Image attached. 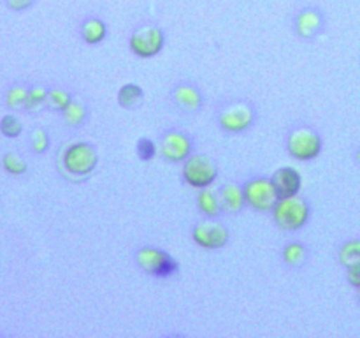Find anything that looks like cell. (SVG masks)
<instances>
[{
  "label": "cell",
  "instance_id": "obj_1",
  "mask_svg": "<svg viewBox=\"0 0 360 338\" xmlns=\"http://www.w3.org/2000/svg\"><path fill=\"white\" fill-rule=\"evenodd\" d=\"M273 215L276 224L285 231H297L309 220V206L302 197H280L274 204Z\"/></svg>",
  "mask_w": 360,
  "mask_h": 338
},
{
  "label": "cell",
  "instance_id": "obj_2",
  "mask_svg": "<svg viewBox=\"0 0 360 338\" xmlns=\"http://www.w3.org/2000/svg\"><path fill=\"white\" fill-rule=\"evenodd\" d=\"M63 169H65L69 175L74 176H86L97 168L98 155L91 144L83 143H72L70 146L65 148L63 151Z\"/></svg>",
  "mask_w": 360,
  "mask_h": 338
},
{
  "label": "cell",
  "instance_id": "obj_3",
  "mask_svg": "<svg viewBox=\"0 0 360 338\" xmlns=\"http://www.w3.org/2000/svg\"><path fill=\"white\" fill-rule=\"evenodd\" d=\"M217 165L204 155H190L183 165V180L195 189H206L217 180Z\"/></svg>",
  "mask_w": 360,
  "mask_h": 338
},
{
  "label": "cell",
  "instance_id": "obj_4",
  "mask_svg": "<svg viewBox=\"0 0 360 338\" xmlns=\"http://www.w3.org/2000/svg\"><path fill=\"white\" fill-rule=\"evenodd\" d=\"M245 199L253 210L257 211H273L274 204L280 199L273 180L255 178L245 185Z\"/></svg>",
  "mask_w": 360,
  "mask_h": 338
},
{
  "label": "cell",
  "instance_id": "obj_5",
  "mask_svg": "<svg viewBox=\"0 0 360 338\" xmlns=\"http://www.w3.org/2000/svg\"><path fill=\"white\" fill-rule=\"evenodd\" d=\"M137 263L146 273L160 278H169L178 271V263L167 252L155 246H144L137 252Z\"/></svg>",
  "mask_w": 360,
  "mask_h": 338
},
{
  "label": "cell",
  "instance_id": "obj_6",
  "mask_svg": "<svg viewBox=\"0 0 360 338\" xmlns=\"http://www.w3.org/2000/svg\"><path fill=\"white\" fill-rule=\"evenodd\" d=\"M288 151L297 161H313L322 154V137L311 129H295L288 137Z\"/></svg>",
  "mask_w": 360,
  "mask_h": 338
},
{
  "label": "cell",
  "instance_id": "obj_7",
  "mask_svg": "<svg viewBox=\"0 0 360 338\" xmlns=\"http://www.w3.org/2000/svg\"><path fill=\"white\" fill-rule=\"evenodd\" d=\"M165 42V35L157 27H143L136 30L130 37V49L134 55L141 58H153L162 51Z\"/></svg>",
  "mask_w": 360,
  "mask_h": 338
},
{
  "label": "cell",
  "instance_id": "obj_8",
  "mask_svg": "<svg viewBox=\"0 0 360 338\" xmlns=\"http://www.w3.org/2000/svg\"><path fill=\"white\" fill-rule=\"evenodd\" d=\"M253 122V109L246 102H234L220 113V125L229 132H243Z\"/></svg>",
  "mask_w": 360,
  "mask_h": 338
},
{
  "label": "cell",
  "instance_id": "obj_9",
  "mask_svg": "<svg viewBox=\"0 0 360 338\" xmlns=\"http://www.w3.org/2000/svg\"><path fill=\"white\" fill-rule=\"evenodd\" d=\"M192 236L193 242L202 249L217 250L227 243L229 231L218 222H200L199 225H195Z\"/></svg>",
  "mask_w": 360,
  "mask_h": 338
},
{
  "label": "cell",
  "instance_id": "obj_10",
  "mask_svg": "<svg viewBox=\"0 0 360 338\" xmlns=\"http://www.w3.org/2000/svg\"><path fill=\"white\" fill-rule=\"evenodd\" d=\"M190 151H192V141L181 132H169L160 143V154L171 162L186 161L190 157Z\"/></svg>",
  "mask_w": 360,
  "mask_h": 338
},
{
  "label": "cell",
  "instance_id": "obj_11",
  "mask_svg": "<svg viewBox=\"0 0 360 338\" xmlns=\"http://www.w3.org/2000/svg\"><path fill=\"white\" fill-rule=\"evenodd\" d=\"M273 183L276 187L280 197H288V196H297L299 190H301L302 178L299 175V171H295L294 168H280L273 176Z\"/></svg>",
  "mask_w": 360,
  "mask_h": 338
},
{
  "label": "cell",
  "instance_id": "obj_12",
  "mask_svg": "<svg viewBox=\"0 0 360 338\" xmlns=\"http://www.w3.org/2000/svg\"><path fill=\"white\" fill-rule=\"evenodd\" d=\"M174 101L176 104L181 109H185L186 113H195L199 111L200 106H202V97H200L199 90L190 84H179L174 90Z\"/></svg>",
  "mask_w": 360,
  "mask_h": 338
},
{
  "label": "cell",
  "instance_id": "obj_13",
  "mask_svg": "<svg viewBox=\"0 0 360 338\" xmlns=\"http://www.w3.org/2000/svg\"><path fill=\"white\" fill-rule=\"evenodd\" d=\"M295 27H297V32L302 37H313V35L319 34L320 28H322V16H320L319 11L306 9L297 16Z\"/></svg>",
  "mask_w": 360,
  "mask_h": 338
},
{
  "label": "cell",
  "instance_id": "obj_14",
  "mask_svg": "<svg viewBox=\"0 0 360 338\" xmlns=\"http://www.w3.org/2000/svg\"><path fill=\"white\" fill-rule=\"evenodd\" d=\"M81 35H83L84 42L88 44H98L105 39L108 35V28H105L104 21L97 20V18H91V20L84 21L83 28H81Z\"/></svg>",
  "mask_w": 360,
  "mask_h": 338
},
{
  "label": "cell",
  "instance_id": "obj_15",
  "mask_svg": "<svg viewBox=\"0 0 360 338\" xmlns=\"http://www.w3.org/2000/svg\"><path fill=\"white\" fill-rule=\"evenodd\" d=\"M221 203L229 211H239L245 206V190L238 185H225L221 189Z\"/></svg>",
  "mask_w": 360,
  "mask_h": 338
},
{
  "label": "cell",
  "instance_id": "obj_16",
  "mask_svg": "<svg viewBox=\"0 0 360 338\" xmlns=\"http://www.w3.org/2000/svg\"><path fill=\"white\" fill-rule=\"evenodd\" d=\"M197 204H199L200 211L207 217H217L220 213V201H218L217 194L207 189V187L200 190L199 197H197Z\"/></svg>",
  "mask_w": 360,
  "mask_h": 338
},
{
  "label": "cell",
  "instance_id": "obj_17",
  "mask_svg": "<svg viewBox=\"0 0 360 338\" xmlns=\"http://www.w3.org/2000/svg\"><path fill=\"white\" fill-rule=\"evenodd\" d=\"M143 101V90L137 84H123L118 92V102L122 108H134Z\"/></svg>",
  "mask_w": 360,
  "mask_h": 338
},
{
  "label": "cell",
  "instance_id": "obj_18",
  "mask_svg": "<svg viewBox=\"0 0 360 338\" xmlns=\"http://www.w3.org/2000/svg\"><path fill=\"white\" fill-rule=\"evenodd\" d=\"M340 263L347 268L360 264V239H350L341 246Z\"/></svg>",
  "mask_w": 360,
  "mask_h": 338
},
{
  "label": "cell",
  "instance_id": "obj_19",
  "mask_svg": "<svg viewBox=\"0 0 360 338\" xmlns=\"http://www.w3.org/2000/svg\"><path fill=\"white\" fill-rule=\"evenodd\" d=\"M27 97H28V88L21 87V84H14L7 90L6 94V104L9 106L11 109H18V108H25L27 104Z\"/></svg>",
  "mask_w": 360,
  "mask_h": 338
},
{
  "label": "cell",
  "instance_id": "obj_20",
  "mask_svg": "<svg viewBox=\"0 0 360 338\" xmlns=\"http://www.w3.org/2000/svg\"><path fill=\"white\" fill-rule=\"evenodd\" d=\"M2 168L6 169V173H9V175L13 176H20V175H25L28 169L27 162L23 161L21 157H18L16 154H6L2 157Z\"/></svg>",
  "mask_w": 360,
  "mask_h": 338
},
{
  "label": "cell",
  "instance_id": "obj_21",
  "mask_svg": "<svg viewBox=\"0 0 360 338\" xmlns=\"http://www.w3.org/2000/svg\"><path fill=\"white\" fill-rule=\"evenodd\" d=\"M0 132H2V136L13 139V137H18L23 132V125H21V122L18 120V116L4 115L2 118H0Z\"/></svg>",
  "mask_w": 360,
  "mask_h": 338
},
{
  "label": "cell",
  "instance_id": "obj_22",
  "mask_svg": "<svg viewBox=\"0 0 360 338\" xmlns=\"http://www.w3.org/2000/svg\"><path fill=\"white\" fill-rule=\"evenodd\" d=\"M283 259L287 261L292 266H299L301 263H304L306 259V249L301 243H290V245L285 246L283 250Z\"/></svg>",
  "mask_w": 360,
  "mask_h": 338
},
{
  "label": "cell",
  "instance_id": "obj_23",
  "mask_svg": "<svg viewBox=\"0 0 360 338\" xmlns=\"http://www.w3.org/2000/svg\"><path fill=\"white\" fill-rule=\"evenodd\" d=\"M84 106L79 104V102H72L63 109V116H65V122L70 123V125H79L84 120Z\"/></svg>",
  "mask_w": 360,
  "mask_h": 338
},
{
  "label": "cell",
  "instance_id": "obj_24",
  "mask_svg": "<svg viewBox=\"0 0 360 338\" xmlns=\"http://www.w3.org/2000/svg\"><path fill=\"white\" fill-rule=\"evenodd\" d=\"M46 102L49 104V108L63 111V109L70 104V95L63 90H49Z\"/></svg>",
  "mask_w": 360,
  "mask_h": 338
},
{
  "label": "cell",
  "instance_id": "obj_25",
  "mask_svg": "<svg viewBox=\"0 0 360 338\" xmlns=\"http://www.w3.org/2000/svg\"><path fill=\"white\" fill-rule=\"evenodd\" d=\"M48 148H49L48 132L39 127V129H35L34 132H32V150H34L35 154H44Z\"/></svg>",
  "mask_w": 360,
  "mask_h": 338
},
{
  "label": "cell",
  "instance_id": "obj_26",
  "mask_svg": "<svg viewBox=\"0 0 360 338\" xmlns=\"http://www.w3.org/2000/svg\"><path fill=\"white\" fill-rule=\"evenodd\" d=\"M46 97H48V90H46V88L42 87L30 88V90H28V97H27V104H25V108L27 109L37 108L39 104L46 102Z\"/></svg>",
  "mask_w": 360,
  "mask_h": 338
},
{
  "label": "cell",
  "instance_id": "obj_27",
  "mask_svg": "<svg viewBox=\"0 0 360 338\" xmlns=\"http://www.w3.org/2000/svg\"><path fill=\"white\" fill-rule=\"evenodd\" d=\"M155 154H157V146H155L153 141L148 139V137H141L137 141V155H139V158L151 161L155 157Z\"/></svg>",
  "mask_w": 360,
  "mask_h": 338
},
{
  "label": "cell",
  "instance_id": "obj_28",
  "mask_svg": "<svg viewBox=\"0 0 360 338\" xmlns=\"http://www.w3.org/2000/svg\"><path fill=\"white\" fill-rule=\"evenodd\" d=\"M348 282H350L354 287H360V264L348 268Z\"/></svg>",
  "mask_w": 360,
  "mask_h": 338
},
{
  "label": "cell",
  "instance_id": "obj_29",
  "mask_svg": "<svg viewBox=\"0 0 360 338\" xmlns=\"http://www.w3.org/2000/svg\"><path fill=\"white\" fill-rule=\"evenodd\" d=\"M9 9L13 11H25L34 4V0H6Z\"/></svg>",
  "mask_w": 360,
  "mask_h": 338
},
{
  "label": "cell",
  "instance_id": "obj_30",
  "mask_svg": "<svg viewBox=\"0 0 360 338\" xmlns=\"http://www.w3.org/2000/svg\"><path fill=\"white\" fill-rule=\"evenodd\" d=\"M357 161H359V162H360V150H359V151H357Z\"/></svg>",
  "mask_w": 360,
  "mask_h": 338
},
{
  "label": "cell",
  "instance_id": "obj_31",
  "mask_svg": "<svg viewBox=\"0 0 360 338\" xmlns=\"http://www.w3.org/2000/svg\"><path fill=\"white\" fill-rule=\"evenodd\" d=\"M359 303H360V287H359Z\"/></svg>",
  "mask_w": 360,
  "mask_h": 338
}]
</instances>
